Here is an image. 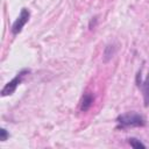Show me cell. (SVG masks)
I'll return each instance as SVG.
<instances>
[{
	"label": "cell",
	"instance_id": "obj_8",
	"mask_svg": "<svg viewBox=\"0 0 149 149\" xmlns=\"http://www.w3.org/2000/svg\"><path fill=\"white\" fill-rule=\"evenodd\" d=\"M8 137H9V133H8L5 128H1V130H0V140L3 142V141H6Z\"/></svg>",
	"mask_w": 149,
	"mask_h": 149
},
{
	"label": "cell",
	"instance_id": "obj_1",
	"mask_svg": "<svg viewBox=\"0 0 149 149\" xmlns=\"http://www.w3.org/2000/svg\"><path fill=\"white\" fill-rule=\"evenodd\" d=\"M118 127L121 129L130 127H143L146 126V119L137 113H127L121 114L116 118Z\"/></svg>",
	"mask_w": 149,
	"mask_h": 149
},
{
	"label": "cell",
	"instance_id": "obj_3",
	"mask_svg": "<svg viewBox=\"0 0 149 149\" xmlns=\"http://www.w3.org/2000/svg\"><path fill=\"white\" fill-rule=\"evenodd\" d=\"M29 17H30V12L27 8H22L20 15L17 16V19L14 21V23L12 26V33H13V35H17V34H20L22 31V28L29 21Z\"/></svg>",
	"mask_w": 149,
	"mask_h": 149
},
{
	"label": "cell",
	"instance_id": "obj_7",
	"mask_svg": "<svg viewBox=\"0 0 149 149\" xmlns=\"http://www.w3.org/2000/svg\"><path fill=\"white\" fill-rule=\"evenodd\" d=\"M128 143L130 144V147H133V148H146V144H143L140 140H137V139H134V137H132V139H128Z\"/></svg>",
	"mask_w": 149,
	"mask_h": 149
},
{
	"label": "cell",
	"instance_id": "obj_2",
	"mask_svg": "<svg viewBox=\"0 0 149 149\" xmlns=\"http://www.w3.org/2000/svg\"><path fill=\"white\" fill-rule=\"evenodd\" d=\"M30 71L29 70H27V69H23V70H21L10 81H8L5 86H3V88L1 90V95L2 97H6V95H10V94H13L14 93V91L16 90V87L22 83V80H23V78L29 73Z\"/></svg>",
	"mask_w": 149,
	"mask_h": 149
},
{
	"label": "cell",
	"instance_id": "obj_4",
	"mask_svg": "<svg viewBox=\"0 0 149 149\" xmlns=\"http://www.w3.org/2000/svg\"><path fill=\"white\" fill-rule=\"evenodd\" d=\"M137 83V86L141 87L142 92H143V98H144V105L148 106L149 104V73L147 76V78L143 80V81H136Z\"/></svg>",
	"mask_w": 149,
	"mask_h": 149
},
{
	"label": "cell",
	"instance_id": "obj_5",
	"mask_svg": "<svg viewBox=\"0 0 149 149\" xmlns=\"http://www.w3.org/2000/svg\"><path fill=\"white\" fill-rule=\"evenodd\" d=\"M93 95L91 93H84L83 98H81V101H80V111L81 112H86L90 109V107L92 106L93 104Z\"/></svg>",
	"mask_w": 149,
	"mask_h": 149
},
{
	"label": "cell",
	"instance_id": "obj_6",
	"mask_svg": "<svg viewBox=\"0 0 149 149\" xmlns=\"http://www.w3.org/2000/svg\"><path fill=\"white\" fill-rule=\"evenodd\" d=\"M116 50H118V47L115 44H107L104 50V61L108 62L109 59H112L113 56L116 54Z\"/></svg>",
	"mask_w": 149,
	"mask_h": 149
}]
</instances>
